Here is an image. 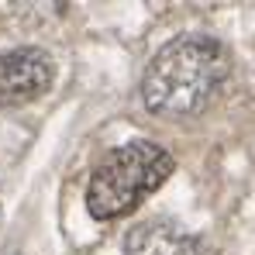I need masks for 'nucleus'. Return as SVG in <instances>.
<instances>
[{"label":"nucleus","mask_w":255,"mask_h":255,"mask_svg":"<svg viewBox=\"0 0 255 255\" xmlns=\"http://www.w3.org/2000/svg\"><path fill=\"white\" fill-rule=\"evenodd\" d=\"M55 62L45 48L21 45L0 55V107H21L48 93Z\"/></svg>","instance_id":"obj_3"},{"label":"nucleus","mask_w":255,"mask_h":255,"mask_svg":"<svg viewBox=\"0 0 255 255\" xmlns=\"http://www.w3.org/2000/svg\"><path fill=\"white\" fill-rule=\"evenodd\" d=\"M125 255H217L197 235L183 231L172 221H141L128 231L125 238Z\"/></svg>","instance_id":"obj_4"},{"label":"nucleus","mask_w":255,"mask_h":255,"mask_svg":"<svg viewBox=\"0 0 255 255\" xmlns=\"http://www.w3.org/2000/svg\"><path fill=\"white\" fill-rule=\"evenodd\" d=\"M176 169V159L155 141H128L107 152V159L90 172L86 211L97 221H114L131 214L145 197H152Z\"/></svg>","instance_id":"obj_2"},{"label":"nucleus","mask_w":255,"mask_h":255,"mask_svg":"<svg viewBox=\"0 0 255 255\" xmlns=\"http://www.w3.org/2000/svg\"><path fill=\"white\" fill-rule=\"evenodd\" d=\"M231 80V52L214 35L186 31L166 42L141 76V104L159 118H197L221 100Z\"/></svg>","instance_id":"obj_1"}]
</instances>
